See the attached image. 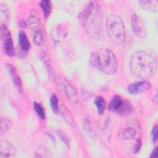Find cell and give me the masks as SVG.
<instances>
[{
    "label": "cell",
    "instance_id": "13",
    "mask_svg": "<svg viewBox=\"0 0 158 158\" xmlns=\"http://www.w3.org/2000/svg\"><path fill=\"white\" fill-rule=\"evenodd\" d=\"M140 6L145 10L149 12H156L158 8V1L156 0L149 1V0H143L139 1Z\"/></svg>",
    "mask_w": 158,
    "mask_h": 158
},
{
    "label": "cell",
    "instance_id": "24",
    "mask_svg": "<svg viewBox=\"0 0 158 158\" xmlns=\"http://www.w3.org/2000/svg\"><path fill=\"white\" fill-rule=\"evenodd\" d=\"M50 104L52 108V111L55 114H57L59 112V104H58V99L56 94H53L50 98Z\"/></svg>",
    "mask_w": 158,
    "mask_h": 158
},
{
    "label": "cell",
    "instance_id": "15",
    "mask_svg": "<svg viewBox=\"0 0 158 158\" xmlns=\"http://www.w3.org/2000/svg\"><path fill=\"white\" fill-rule=\"evenodd\" d=\"M19 43L20 48L24 51H28L30 48V43L28 40L26 33L23 31L19 33Z\"/></svg>",
    "mask_w": 158,
    "mask_h": 158
},
{
    "label": "cell",
    "instance_id": "22",
    "mask_svg": "<svg viewBox=\"0 0 158 158\" xmlns=\"http://www.w3.org/2000/svg\"><path fill=\"white\" fill-rule=\"evenodd\" d=\"M33 43L37 46H41L44 43V36L42 30L36 31L33 33Z\"/></svg>",
    "mask_w": 158,
    "mask_h": 158
},
{
    "label": "cell",
    "instance_id": "12",
    "mask_svg": "<svg viewBox=\"0 0 158 158\" xmlns=\"http://www.w3.org/2000/svg\"><path fill=\"white\" fill-rule=\"evenodd\" d=\"M133 111V107L131 102L128 100H123V102L120 108L116 112L121 116H128Z\"/></svg>",
    "mask_w": 158,
    "mask_h": 158
},
{
    "label": "cell",
    "instance_id": "11",
    "mask_svg": "<svg viewBox=\"0 0 158 158\" xmlns=\"http://www.w3.org/2000/svg\"><path fill=\"white\" fill-rule=\"evenodd\" d=\"M60 83L62 86V89L63 90L65 94L71 99L75 98L77 93L73 87L65 80H60Z\"/></svg>",
    "mask_w": 158,
    "mask_h": 158
},
{
    "label": "cell",
    "instance_id": "30",
    "mask_svg": "<svg viewBox=\"0 0 158 158\" xmlns=\"http://www.w3.org/2000/svg\"><path fill=\"white\" fill-rule=\"evenodd\" d=\"M20 26H22V27H25L27 26V23H26L25 21L22 20L20 21Z\"/></svg>",
    "mask_w": 158,
    "mask_h": 158
},
{
    "label": "cell",
    "instance_id": "27",
    "mask_svg": "<svg viewBox=\"0 0 158 158\" xmlns=\"http://www.w3.org/2000/svg\"><path fill=\"white\" fill-rule=\"evenodd\" d=\"M141 145H142L141 140L139 138L137 139L136 140L135 143V144L133 146V152L134 154H137L139 151V150L141 148Z\"/></svg>",
    "mask_w": 158,
    "mask_h": 158
},
{
    "label": "cell",
    "instance_id": "7",
    "mask_svg": "<svg viewBox=\"0 0 158 158\" xmlns=\"http://www.w3.org/2000/svg\"><path fill=\"white\" fill-rule=\"evenodd\" d=\"M151 88V83L146 80L138 81L130 85L127 90L131 94H137L149 90Z\"/></svg>",
    "mask_w": 158,
    "mask_h": 158
},
{
    "label": "cell",
    "instance_id": "18",
    "mask_svg": "<svg viewBox=\"0 0 158 158\" xmlns=\"http://www.w3.org/2000/svg\"><path fill=\"white\" fill-rule=\"evenodd\" d=\"M83 128L86 134L89 138H91V139H96V133L92 127L91 122L88 119L85 118V120H83Z\"/></svg>",
    "mask_w": 158,
    "mask_h": 158
},
{
    "label": "cell",
    "instance_id": "23",
    "mask_svg": "<svg viewBox=\"0 0 158 158\" xmlns=\"http://www.w3.org/2000/svg\"><path fill=\"white\" fill-rule=\"evenodd\" d=\"M33 109L36 112L38 116L42 120L45 119V110L43 107L38 102H34L33 104Z\"/></svg>",
    "mask_w": 158,
    "mask_h": 158
},
{
    "label": "cell",
    "instance_id": "17",
    "mask_svg": "<svg viewBox=\"0 0 158 158\" xmlns=\"http://www.w3.org/2000/svg\"><path fill=\"white\" fill-rule=\"evenodd\" d=\"M123 102V100L122 99V98L120 96L116 95L112 99L111 101L109 104L108 109L110 110L117 112L122 104Z\"/></svg>",
    "mask_w": 158,
    "mask_h": 158
},
{
    "label": "cell",
    "instance_id": "20",
    "mask_svg": "<svg viewBox=\"0 0 158 158\" xmlns=\"http://www.w3.org/2000/svg\"><path fill=\"white\" fill-rule=\"evenodd\" d=\"M94 104L97 107L98 113L99 115H102L106 109V101L102 96H97L94 99Z\"/></svg>",
    "mask_w": 158,
    "mask_h": 158
},
{
    "label": "cell",
    "instance_id": "3",
    "mask_svg": "<svg viewBox=\"0 0 158 158\" xmlns=\"http://www.w3.org/2000/svg\"><path fill=\"white\" fill-rule=\"evenodd\" d=\"M91 64L107 75H114L117 69V59L115 54L106 48L94 52L90 59Z\"/></svg>",
    "mask_w": 158,
    "mask_h": 158
},
{
    "label": "cell",
    "instance_id": "21",
    "mask_svg": "<svg viewBox=\"0 0 158 158\" xmlns=\"http://www.w3.org/2000/svg\"><path fill=\"white\" fill-rule=\"evenodd\" d=\"M1 129L0 133L1 135H2L3 134L6 133L9 129H10L12 127V122L10 119L7 117H2L1 118Z\"/></svg>",
    "mask_w": 158,
    "mask_h": 158
},
{
    "label": "cell",
    "instance_id": "5",
    "mask_svg": "<svg viewBox=\"0 0 158 158\" xmlns=\"http://www.w3.org/2000/svg\"><path fill=\"white\" fill-rule=\"evenodd\" d=\"M1 37L4 52L9 57H13L15 55V51L11 33L4 24L1 25Z\"/></svg>",
    "mask_w": 158,
    "mask_h": 158
},
{
    "label": "cell",
    "instance_id": "8",
    "mask_svg": "<svg viewBox=\"0 0 158 158\" xmlns=\"http://www.w3.org/2000/svg\"><path fill=\"white\" fill-rule=\"evenodd\" d=\"M16 155L15 147L7 140H1L0 141V157H13Z\"/></svg>",
    "mask_w": 158,
    "mask_h": 158
},
{
    "label": "cell",
    "instance_id": "6",
    "mask_svg": "<svg viewBox=\"0 0 158 158\" xmlns=\"http://www.w3.org/2000/svg\"><path fill=\"white\" fill-rule=\"evenodd\" d=\"M131 26L133 31L136 36L144 38L146 36L147 30L144 19L139 15L134 14L131 17Z\"/></svg>",
    "mask_w": 158,
    "mask_h": 158
},
{
    "label": "cell",
    "instance_id": "14",
    "mask_svg": "<svg viewBox=\"0 0 158 158\" xmlns=\"http://www.w3.org/2000/svg\"><path fill=\"white\" fill-rule=\"evenodd\" d=\"M136 132L132 127L123 128L119 132L118 136L122 139H132L135 138Z\"/></svg>",
    "mask_w": 158,
    "mask_h": 158
},
{
    "label": "cell",
    "instance_id": "16",
    "mask_svg": "<svg viewBox=\"0 0 158 158\" xmlns=\"http://www.w3.org/2000/svg\"><path fill=\"white\" fill-rule=\"evenodd\" d=\"M0 19L1 24L7 25L10 19V12L9 8L6 4H1L0 5Z\"/></svg>",
    "mask_w": 158,
    "mask_h": 158
},
{
    "label": "cell",
    "instance_id": "26",
    "mask_svg": "<svg viewBox=\"0 0 158 158\" xmlns=\"http://www.w3.org/2000/svg\"><path fill=\"white\" fill-rule=\"evenodd\" d=\"M68 110L66 109V108H63L62 109V115H63L64 118L65 119L67 122L70 125L73 124V120L72 119V115L68 113Z\"/></svg>",
    "mask_w": 158,
    "mask_h": 158
},
{
    "label": "cell",
    "instance_id": "25",
    "mask_svg": "<svg viewBox=\"0 0 158 158\" xmlns=\"http://www.w3.org/2000/svg\"><path fill=\"white\" fill-rule=\"evenodd\" d=\"M56 134L59 136L60 139L67 146V147L69 148L70 147V140H69V138H68V136L64 132H62L60 130H57Z\"/></svg>",
    "mask_w": 158,
    "mask_h": 158
},
{
    "label": "cell",
    "instance_id": "2",
    "mask_svg": "<svg viewBox=\"0 0 158 158\" xmlns=\"http://www.w3.org/2000/svg\"><path fill=\"white\" fill-rule=\"evenodd\" d=\"M80 23L86 28L88 33L98 40L102 35V14L96 2L90 1L78 15Z\"/></svg>",
    "mask_w": 158,
    "mask_h": 158
},
{
    "label": "cell",
    "instance_id": "29",
    "mask_svg": "<svg viewBox=\"0 0 158 158\" xmlns=\"http://www.w3.org/2000/svg\"><path fill=\"white\" fill-rule=\"evenodd\" d=\"M157 147H155V148L153 149L150 157L151 158H156L157 157Z\"/></svg>",
    "mask_w": 158,
    "mask_h": 158
},
{
    "label": "cell",
    "instance_id": "10",
    "mask_svg": "<svg viewBox=\"0 0 158 158\" xmlns=\"http://www.w3.org/2000/svg\"><path fill=\"white\" fill-rule=\"evenodd\" d=\"M27 25L33 31V33L36 31L42 30L40 18L36 11L31 12L27 21Z\"/></svg>",
    "mask_w": 158,
    "mask_h": 158
},
{
    "label": "cell",
    "instance_id": "1",
    "mask_svg": "<svg viewBox=\"0 0 158 158\" xmlns=\"http://www.w3.org/2000/svg\"><path fill=\"white\" fill-rule=\"evenodd\" d=\"M129 66L133 75L141 79H148L157 70L156 55L150 51H136L131 57Z\"/></svg>",
    "mask_w": 158,
    "mask_h": 158
},
{
    "label": "cell",
    "instance_id": "4",
    "mask_svg": "<svg viewBox=\"0 0 158 158\" xmlns=\"http://www.w3.org/2000/svg\"><path fill=\"white\" fill-rule=\"evenodd\" d=\"M106 29L110 40L116 44H121L125 37V28L122 18L117 14H111L106 19Z\"/></svg>",
    "mask_w": 158,
    "mask_h": 158
},
{
    "label": "cell",
    "instance_id": "28",
    "mask_svg": "<svg viewBox=\"0 0 158 158\" xmlns=\"http://www.w3.org/2000/svg\"><path fill=\"white\" fill-rule=\"evenodd\" d=\"M151 136H152V139L154 143H156L157 139V125H155L152 130L151 133Z\"/></svg>",
    "mask_w": 158,
    "mask_h": 158
},
{
    "label": "cell",
    "instance_id": "19",
    "mask_svg": "<svg viewBox=\"0 0 158 158\" xmlns=\"http://www.w3.org/2000/svg\"><path fill=\"white\" fill-rule=\"evenodd\" d=\"M40 6L43 10L44 17L48 19L51 14L52 10V3L50 1L43 0L40 1Z\"/></svg>",
    "mask_w": 158,
    "mask_h": 158
},
{
    "label": "cell",
    "instance_id": "9",
    "mask_svg": "<svg viewBox=\"0 0 158 158\" xmlns=\"http://www.w3.org/2000/svg\"><path fill=\"white\" fill-rule=\"evenodd\" d=\"M6 67L9 75L11 77V80L14 86L19 91V92L21 93L22 91V81L16 68L12 64H6Z\"/></svg>",
    "mask_w": 158,
    "mask_h": 158
}]
</instances>
